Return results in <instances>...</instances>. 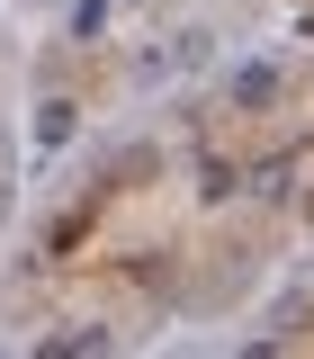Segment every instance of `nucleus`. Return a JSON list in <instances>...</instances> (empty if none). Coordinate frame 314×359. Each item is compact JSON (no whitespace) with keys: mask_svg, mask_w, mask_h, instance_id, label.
<instances>
[{"mask_svg":"<svg viewBox=\"0 0 314 359\" xmlns=\"http://www.w3.org/2000/svg\"><path fill=\"white\" fill-rule=\"evenodd\" d=\"M224 99H233V108H261V99H278V54H243V63L224 72Z\"/></svg>","mask_w":314,"mask_h":359,"instance_id":"obj_2","label":"nucleus"},{"mask_svg":"<svg viewBox=\"0 0 314 359\" xmlns=\"http://www.w3.org/2000/svg\"><path fill=\"white\" fill-rule=\"evenodd\" d=\"M233 359H278V341H243V351H233Z\"/></svg>","mask_w":314,"mask_h":359,"instance_id":"obj_6","label":"nucleus"},{"mask_svg":"<svg viewBox=\"0 0 314 359\" xmlns=\"http://www.w3.org/2000/svg\"><path fill=\"white\" fill-rule=\"evenodd\" d=\"M216 54H224V45H216V27H179V36H171V72H207Z\"/></svg>","mask_w":314,"mask_h":359,"instance_id":"obj_4","label":"nucleus"},{"mask_svg":"<svg viewBox=\"0 0 314 359\" xmlns=\"http://www.w3.org/2000/svg\"><path fill=\"white\" fill-rule=\"evenodd\" d=\"M72 135H81V108H72V99H36V117H27V153H36V162H54Z\"/></svg>","mask_w":314,"mask_h":359,"instance_id":"obj_1","label":"nucleus"},{"mask_svg":"<svg viewBox=\"0 0 314 359\" xmlns=\"http://www.w3.org/2000/svg\"><path fill=\"white\" fill-rule=\"evenodd\" d=\"M0 216H9V171H0Z\"/></svg>","mask_w":314,"mask_h":359,"instance_id":"obj_7","label":"nucleus"},{"mask_svg":"<svg viewBox=\"0 0 314 359\" xmlns=\"http://www.w3.org/2000/svg\"><path fill=\"white\" fill-rule=\"evenodd\" d=\"M0 359H9V351H0Z\"/></svg>","mask_w":314,"mask_h":359,"instance_id":"obj_8","label":"nucleus"},{"mask_svg":"<svg viewBox=\"0 0 314 359\" xmlns=\"http://www.w3.org/2000/svg\"><path fill=\"white\" fill-rule=\"evenodd\" d=\"M63 36H72V45H99V36H108V0H72Z\"/></svg>","mask_w":314,"mask_h":359,"instance_id":"obj_5","label":"nucleus"},{"mask_svg":"<svg viewBox=\"0 0 314 359\" xmlns=\"http://www.w3.org/2000/svg\"><path fill=\"white\" fill-rule=\"evenodd\" d=\"M108 351H117V332H108V323H72V332H45L27 359H108Z\"/></svg>","mask_w":314,"mask_h":359,"instance_id":"obj_3","label":"nucleus"}]
</instances>
